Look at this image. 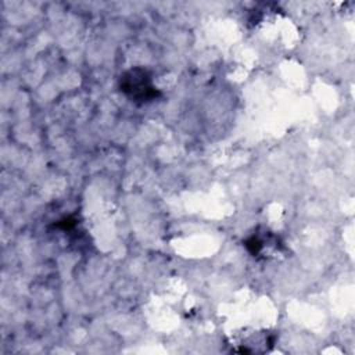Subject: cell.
<instances>
[{
  "label": "cell",
  "mask_w": 355,
  "mask_h": 355,
  "mask_svg": "<svg viewBox=\"0 0 355 355\" xmlns=\"http://www.w3.org/2000/svg\"><path fill=\"white\" fill-rule=\"evenodd\" d=\"M121 92L136 104L151 103L161 96V92L153 85L151 75L141 67H135L119 79Z\"/></svg>",
  "instance_id": "obj_1"
},
{
  "label": "cell",
  "mask_w": 355,
  "mask_h": 355,
  "mask_svg": "<svg viewBox=\"0 0 355 355\" xmlns=\"http://www.w3.org/2000/svg\"><path fill=\"white\" fill-rule=\"evenodd\" d=\"M244 247L254 258H266V254L275 251L280 252L284 248L279 236H276L273 232H269L268 229H262L261 232L257 230L252 234H250L244 240Z\"/></svg>",
  "instance_id": "obj_2"
},
{
  "label": "cell",
  "mask_w": 355,
  "mask_h": 355,
  "mask_svg": "<svg viewBox=\"0 0 355 355\" xmlns=\"http://www.w3.org/2000/svg\"><path fill=\"white\" fill-rule=\"evenodd\" d=\"M75 225H76L75 219L72 216H68V218H64V219L58 220L54 225V227H58V229H62V230H71L72 227H75Z\"/></svg>",
  "instance_id": "obj_3"
}]
</instances>
